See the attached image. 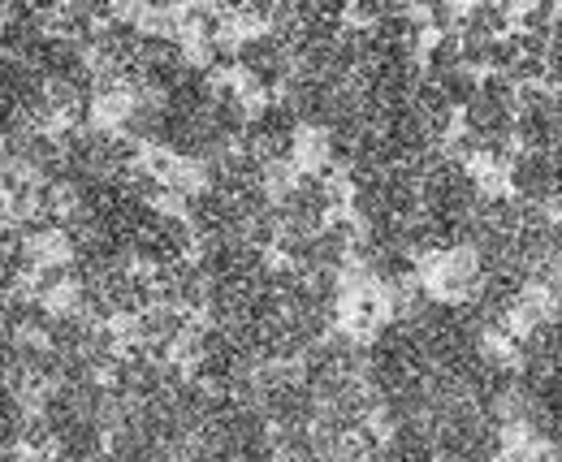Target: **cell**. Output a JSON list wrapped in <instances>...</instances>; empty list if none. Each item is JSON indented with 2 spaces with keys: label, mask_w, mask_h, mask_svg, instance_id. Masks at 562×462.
<instances>
[{
  "label": "cell",
  "mask_w": 562,
  "mask_h": 462,
  "mask_svg": "<svg viewBox=\"0 0 562 462\" xmlns=\"http://www.w3.org/2000/svg\"><path fill=\"white\" fill-rule=\"evenodd\" d=\"M195 243H251L260 251L278 247V221H273V178L251 165L243 151H229L200 169V178L187 187L178 207Z\"/></svg>",
  "instance_id": "1"
},
{
  "label": "cell",
  "mask_w": 562,
  "mask_h": 462,
  "mask_svg": "<svg viewBox=\"0 0 562 462\" xmlns=\"http://www.w3.org/2000/svg\"><path fill=\"white\" fill-rule=\"evenodd\" d=\"M342 303H347V285L342 281H316L303 277L290 264L273 268V285L269 298L256 316V325L243 333L260 363H299L312 346H321L334 329H342Z\"/></svg>",
  "instance_id": "2"
},
{
  "label": "cell",
  "mask_w": 562,
  "mask_h": 462,
  "mask_svg": "<svg viewBox=\"0 0 562 462\" xmlns=\"http://www.w3.org/2000/svg\"><path fill=\"white\" fill-rule=\"evenodd\" d=\"M117 428V397L109 381L74 376L35 394L31 450L57 462H104Z\"/></svg>",
  "instance_id": "3"
},
{
  "label": "cell",
  "mask_w": 562,
  "mask_h": 462,
  "mask_svg": "<svg viewBox=\"0 0 562 462\" xmlns=\"http://www.w3.org/2000/svg\"><path fill=\"white\" fill-rule=\"evenodd\" d=\"M490 195L481 169L459 156L454 147L446 151H432L420 169V207H416V234H420V247L432 260L468 247V234H472V221L481 212V203Z\"/></svg>",
  "instance_id": "4"
},
{
  "label": "cell",
  "mask_w": 562,
  "mask_h": 462,
  "mask_svg": "<svg viewBox=\"0 0 562 462\" xmlns=\"http://www.w3.org/2000/svg\"><path fill=\"white\" fill-rule=\"evenodd\" d=\"M424 428L437 462H506L510 454V424L459 394L437 397Z\"/></svg>",
  "instance_id": "5"
},
{
  "label": "cell",
  "mask_w": 562,
  "mask_h": 462,
  "mask_svg": "<svg viewBox=\"0 0 562 462\" xmlns=\"http://www.w3.org/2000/svg\"><path fill=\"white\" fill-rule=\"evenodd\" d=\"M515 113H519V91L506 87L502 78H481L476 95L459 109V138L454 151L468 156L476 169H506L515 147Z\"/></svg>",
  "instance_id": "6"
},
{
  "label": "cell",
  "mask_w": 562,
  "mask_h": 462,
  "mask_svg": "<svg viewBox=\"0 0 562 462\" xmlns=\"http://www.w3.org/2000/svg\"><path fill=\"white\" fill-rule=\"evenodd\" d=\"M182 368L212 397H251L256 376H260L265 363H260L256 346L243 333L200 320L191 341H187V350H182Z\"/></svg>",
  "instance_id": "7"
},
{
  "label": "cell",
  "mask_w": 562,
  "mask_h": 462,
  "mask_svg": "<svg viewBox=\"0 0 562 462\" xmlns=\"http://www.w3.org/2000/svg\"><path fill=\"white\" fill-rule=\"evenodd\" d=\"M338 207H347V182L325 169H290L281 182H273V221H278V247L290 238L316 234L338 221Z\"/></svg>",
  "instance_id": "8"
},
{
  "label": "cell",
  "mask_w": 562,
  "mask_h": 462,
  "mask_svg": "<svg viewBox=\"0 0 562 462\" xmlns=\"http://www.w3.org/2000/svg\"><path fill=\"white\" fill-rule=\"evenodd\" d=\"M299 372H303L307 390L316 394L321 410L372 397L368 381H363V333L355 329H334L321 346H312L299 359Z\"/></svg>",
  "instance_id": "9"
},
{
  "label": "cell",
  "mask_w": 562,
  "mask_h": 462,
  "mask_svg": "<svg viewBox=\"0 0 562 462\" xmlns=\"http://www.w3.org/2000/svg\"><path fill=\"white\" fill-rule=\"evenodd\" d=\"M251 402L260 406V415L269 419V428L278 437H294V432H312L316 419H321V402L307 390L299 363H273V368H260L256 376V390Z\"/></svg>",
  "instance_id": "10"
},
{
  "label": "cell",
  "mask_w": 562,
  "mask_h": 462,
  "mask_svg": "<svg viewBox=\"0 0 562 462\" xmlns=\"http://www.w3.org/2000/svg\"><path fill=\"white\" fill-rule=\"evenodd\" d=\"M238 151L260 165L269 178L273 173H285L294 165V156L303 151V122L290 113L285 100H260L243 126V138H238Z\"/></svg>",
  "instance_id": "11"
},
{
  "label": "cell",
  "mask_w": 562,
  "mask_h": 462,
  "mask_svg": "<svg viewBox=\"0 0 562 462\" xmlns=\"http://www.w3.org/2000/svg\"><path fill=\"white\" fill-rule=\"evenodd\" d=\"M234 78L247 95L281 100V91L294 78V48L273 26H256V31L238 35V44H234Z\"/></svg>",
  "instance_id": "12"
},
{
  "label": "cell",
  "mask_w": 562,
  "mask_h": 462,
  "mask_svg": "<svg viewBox=\"0 0 562 462\" xmlns=\"http://www.w3.org/2000/svg\"><path fill=\"white\" fill-rule=\"evenodd\" d=\"M355 243H359L355 221L338 216L334 225H325L316 234L281 243V264H290L303 277H316V281H342L347 285V277L355 272Z\"/></svg>",
  "instance_id": "13"
},
{
  "label": "cell",
  "mask_w": 562,
  "mask_h": 462,
  "mask_svg": "<svg viewBox=\"0 0 562 462\" xmlns=\"http://www.w3.org/2000/svg\"><path fill=\"white\" fill-rule=\"evenodd\" d=\"M195 247H200V243H195L191 221H187L178 207L156 203V207L143 212L139 229H135V238H131V260H135L143 272H165V268L195 260Z\"/></svg>",
  "instance_id": "14"
},
{
  "label": "cell",
  "mask_w": 562,
  "mask_h": 462,
  "mask_svg": "<svg viewBox=\"0 0 562 462\" xmlns=\"http://www.w3.org/2000/svg\"><path fill=\"white\" fill-rule=\"evenodd\" d=\"M506 173V195L528 203V207H546L562 212V147L554 151H515Z\"/></svg>",
  "instance_id": "15"
},
{
  "label": "cell",
  "mask_w": 562,
  "mask_h": 462,
  "mask_svg": "<svg viewBox=\"0 0 562 462\" xmlns=\"http://www.w3.org/2000/svg\"><path fill=\"white\" fill-rule=\"evenodd\" d=\"M510 31H515V13L506 4H493V0L459 9V22H454V40H459L468 66L476 74L493 66V57H497V48Z\"/></svg>",
  "instance_id": "16"
},
{
  "label": "cell",
  "mask_w": 562,
  "mask_h": 462,
  "mask_svg": "<svg viewBox=\"0 0 562 462\" xmlns=\"http://www.w3.org/2000/svg\"><path fill=\"white\" fill-rule=\"evenodd\" d=\"M424 82L432 91H441L454 109H463L476 95L481 74L468 66V57H463V48H459L454 35H432L428 48H424Z\"/></svg>",
  "instance_id": "17"
},
{
  "label": "cell",
  "mask_w": 562,
  "mask_h": 462,
  "mask_svg": "<svg viewBox=\"0 0 562 462\" xmlns=\"http://www.w3.org/2000/svg\"><path fill=\"white\" fill-rule=\"evenodd\" d=\"M490 74H493V78H502L506 87H515V91H528V87H546V78H550V53H546V35L515 26V31L502 40V48H497V57H493Z\"/></svg>",
  "instance_id": "18"
},
{
  "label": "cell",
  "mask_w": 562,
  "mask_h": 462,
  "mask_svg": "<svg viewBox=\"0 0 562 462\" xmlns=\"http://www.w3.org/2000/svg\"><path fill=\"white\" fill-rule=\"evenodd\" d=\"M515 147L519 151H554V147H562V100L550 87L519 91Z\"/></svg>",
  "instance_id": "19"
},
{
  "label": "cell",
  "mask_w": 562,
  "mask_h": 462,
  "mask_svg": "<svg viewBox=\"0 0 562 462\" xmlns=\"http://www.w3.org/2000/svg\"><path fill=\"white\" fill-rule=\"evenodd\" d=\"M156 277V303L173 307V312H187V316H204V272L195 260L187 264H173L165 272H151Z\"/></svg>",
  "instance_id": "20"
},
{
  "label": "cell",
  "mask_w": 562,
  "mask_h": 462,
  "mask_svg": "<svg viewBox=\"0 0 562 462\" xmlns=\"http://www.w3.org/2000/svg\"><path fill=\"white\" fill-rule=\"evenodd\" d=\"M35 432V402L18 385H0V454H22Z\"/></svg>",
  "instance_id": "21"
},
{
  "label": "cell",
  "mask_w": 562,
  "mask_h": 462,
  "mask_svg": "<svg viewBox=\"0 0 562 462\" xmlns=\"http://www.w3.org/2000/svg\"><path fill=\"white\" fill-rule=\"evenodd\" d=\"M372 462H437L432 454V437L424 424H398V428H385L381 432V446Z\"/></svg>",
  "instance_id": "22"
}]
</instances>
